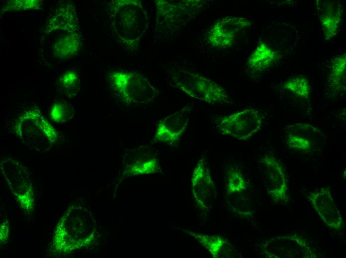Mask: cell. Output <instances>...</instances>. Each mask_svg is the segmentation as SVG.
<instances>
[{"instance_id": "obj_1", "label": "cell", "mask_w": 346, "mask_h": 258, "mask_svg": "<svg viewBox=\"0 0 346 258\" xmlns=\"http://www.w3.org/2000/svg\"><path fill=\"white\" fill-rule=\"evenodd\" d=\"M13 129L16 136L23 144L40 152L50 150L59 139L57 130L41 111L34 107L18 115Z\"/></svg>"}, {"instance_id": "obj_2", "label": "cell", "mask_w": 346, "mask_h": 258, "mask_svg": "<svg viewBox=\"0 0 346 258\" xmlns=\"http://www.w3.org/2000/svg\"><path fill=\"white\" fill-rule=\"evenodd\" d=\"M170 76L175 88L192 98L210 104H232L231 98L222 86L197 72L173 67Z\"/></svg>"}, {"instance_id": "obj_3", "label": "cell", "mask_w": 346, "mask_h": 258, "mask_svg": "<svg viewBox=\"0 0 346 258\" xmlns=\"http://www.w3.org/2000/svg\"><path fill=\"white\" fill-rule=\"evenodd\" d=\"M112 11L119 41L121 46L134 50L146 30L147 15L139 0H115Z\"/></svg>"}, {"instance_id": "obj_4", "label": "cell", "mask_w": 346, "mask_h": 258, "mask_svg": "<svg viewBox=\"0 0 346 258\" xmlns=\"http://www.w3.org/2000/svg\"><path fill=\"white\" fill-rule=\"evenodd\" d=\"M108 79L117 97L126 105L147 104L157 95L156 89L150 80L138 72L114 70L109 74Z\"/></svg>"}, {"instance_id": "obj_5", "label": "cell", "mask_w": 346, "mask_h": 258, "mask_svg": "<svg viewBox=\"0 0 346 258\" xmlns=\"http://www.w3.org/2000/svg\"><path fill=\"white\" fill-rule=\"evenodd\" d=\"M205 0L156 1V31L174 33L207 6Z\"/></svg>"}, {"instance_id": "obj_6", "label": "cell", "mask_w": 346, "mask_h": 258, "mask_svg": "<svg viewBox=\"0 0 346 258\" xmlns=\"http://www.w3.org/2000/svg\"><path fill=\"white\" fill-rule=\"evenodd\" d=\"M0 171L21 207L27 212L33 210L35 195L33 180L29 171L11 157L1 159Z\"/></svg>"}, {"instance_id": "obj_7", "label": "cell", "mask_w": 346, "mask_h": 258, "mask_svg": "<svg viewBox=\"0 0 346 258\" xmlns=\"http://www.w3.org/2000/svg\"><path fill=\"white\" fill-rule=\"evenodd\" d=\"M264 116L260 111L248 108L221 118L217 123L219 132L240 140H247L262 128Z\"/></svg>"}, {"instance_id": "obj_8", "label": "cell", "mask_w": 346, "mask_h": 258, "mask_svg": "<svg viewBox=\"0 0 346 258\" xmlns=\"http://www.w3.org/2000/svg\"><path fill=\"white\" fill-rule=\"evenodd\" d=\"M262 252L271 258H312L317 256L307 240L296 234L281 236L263 242Z\"/></svg>"}, {"instance_id": "obj_9", "label": "cell", "mask_w": 346, "mask_h": 258, "mask_svg": "<svg viewBox=\"0 0 346 258\" xmlns=\"http://www.w3.org/2000/svg\"><path fill=\"white\" fill-rule=\"evenodd\" d=\"M267 193L276 203L288 200V187L284 168L280 162L271 155H265L260 160Z\"/></svg>"}, {"instance_id": "obj_10", "label": "cell", "mask_w": 346, "mask_h": 258, "mask_svg": "<svg viewBox=\"0 0 346 258\" xmlns=\"http://www.w3.org/2000/svg\"><path fill=\"white\" fill-rule=\"evenodd\" d=\"M251 25L246 18L228 16L216 21L207 34V40L213 47L227 48L230 47L239 33Z\"/></svg>"}, {"instance_id": "obj_11", "label": "cell", "mask_w": 346, "mask_h": 258, "mask_svg": "<svg viewBox=\"0 0 346 258\" xmlns=\"http://www.w3.org/2000/svg\"><path fill=\"white\" fill-rule=\"evenodd\" d=\"M192 108V105H187L160 121L154 136V140L171 145L177 143L187 126Z\"/></svg>"}, {"instance_id": "obj_12", "label": "cell", "mask_w": 346, "mask_h": 258, "mask_svg": "<svg viewBox=\"0 0 346 258\" xmlns=\"http://www.w3.org/2000/svg\"><path fill=\"white\" fill-rule=\"evenodd\" d=\"M309 201L324 223L331 229L340 231L344 222L330 188H321L310 193Z\"/></svg>"}, {"instance_id": "obj_13", "label": "cell", "mask_w": 346, "mask_h": 258, "mask_svg": "<svg viewBox=\"0 0 346 258\" xmlns=\"http://www.w3.org/2000/svg\"><path fill=\"white\" fill-rule=\"evenodd\" d=\"M192 189L198 205L207 209L215 189L210 169L204 158L199 160L192 175Z\"/></svg>"}, {"instance_id": "obj_14", "label": "cell", "mask_w": 346, "mask_h": 258, "mask_svg": "<svg viewBox=\"0 0 346 258\" xmlns=\"http://www.w3.org/2000/svg\"><path fill=\"white\" fill-rule=\"evenodd\" d=\"M284 129L286 132V144L291 149L300 151L310 150L312 145L310 137H316L320 134L316 128L306 124L291 125Z\"/></svg>"}, {"instance_id": "obj_15", "label": "cell", "mask_w": 346, "mask_h": 258, "mask_svg": "<svg viewBox=\"0 0 346 258\" xmlns=\"http://www.w3.org/2000/svg\"><path fill=\"white\" fill-rule=\"evenodd\" d=\"M197 240L214 258L231 257L236 250L223 238L202 234H193Z\"/></svg>"}, {"instance_id": "obj_16", "label": "cell", "mask_w": 346, "mask_h": 258, "mask_svg": "<svg viewBox=\"0 0 346 258\" xmlns=\"http://www.w3.org/2000/svg\"><path fill=\"white\" fill-rule=\"evenodd\" d=\"M275 52L265 43L259 45L249 57L247 64L255 72L267 69L274 62Z\"/></svg>"}, {"instance_id": "obj_17", "label": "cell", "mask_w": 346, "mask_h": 258, "mask_svg": "<svg viewBox=\"0 0 346 258\" xmlns=\"http://www.w3.org/2000/svg\"><path fill=\"white\" fill-rule=\"evenodd\" d=\"M346 55L336 57L332 62L329 82L332 88L338 91L346 90Z\"/></svg>"}, {"instance_id": "obj_18", "label": "cell", "mask_w": 346, "mask_h": 258, "mask_svg": "<svg viewBox=\"0 0 346 258\" xmlns=\"http://www.w3.org/2000/svg\"><path fill=\"white\" fill-rule=\"evenodd\" d=\"M284 88L296 96L308 98L310 93V84L308 79L302 75L293 76L284 83Z\"/></svg>"}, {"instance_id": "obj_19", "label": "cell", "mask_w": 346, "mask_h": 258, "mask_svg": "<svg viewBox=\"0 0 346 258\" xmlns=\"http://www.w3.org/2000/svg\"><path fill=\"white\" fill-rule=\"evenodd\" d=\"M75 111L69 104L59 101L52 106L49 115L51 120L57 123H63L71 120L74 116Z\"/></svg>"}, {"instance_id": "obj_20", "label": "cell", "mask_w": 346, "mask_h": 258, "mask_svg": "<svg viewBox=\"0 0 346 258\" xmlns=\"http://www.w3.org/2000/svg\"><path fill=\"white\" fill-rule=\"evenodd\" d=\"M59 83L61 88L67 95L75 96L80 89V76L76 71L68 70L62 75Z\"/></svg>"}, {"instance_id": "obj_21", "label": "cell", "mask_w": 346, "mask_h": 258, "mask_svg": "<svg viewBox=\"0 0 346 258\" xmlns=\"http://www.w3.org/2000/svg\"><path fill=\"white\" fill-rule=\"evenodd\" d=\"M340 16L336 12L327 13L321 18V25L325 37L330 39L335 36L340 23Z\"/></svg>"}, {"instance_id": "obj_22", "label": "cell", "mask_w": 346, "mask_h": 258, "mask_svg": "<svg viewBox=\"0 0 346 258\" xmlns=\"http://www.w3.org/2000/svg\"><path fill=\"white\" fill-rule=\"evenodd\" d=\"M226 190L229 194L242 192L246 188V183L242 174L235 170H230L227 175Z\"/></svg>"}, {"instance_id": "obj_23", "label": "cell", "mask_w": 346, "mask_h": 258, "mask_svg": "<svg viewBox=\"0 0 346 258\" xmlns=\"http://www.w3.org/2000/svg\"><path fill=\"white\" fill-rule=\"evenodd\" d=\"M41 6L39 0H10L6 2L3 10L19 11L38 9Z\"/></svg>"}]
</instances>
